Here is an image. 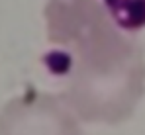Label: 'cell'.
<instances>
[{
  "label": "cell",
  "mask_w": 145,
  "mask_h": 135,
  "mask_svg": "<svg viewBox=\"0 0 145 135\" xmlns=\"http://www.w3.org/2000/svg\"><path fill=\"white\" fill-rule=\"evenodd\" d=\"M110 20L123 31L145 27V0H100Z\"/></svg>",
  "instance_id": "6da1fadb"
}]
</instances>
